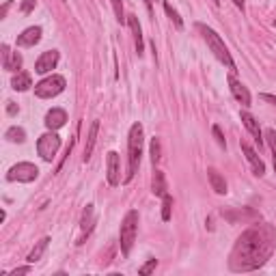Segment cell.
Wrapping results in <instances>:
<instances>
[{
	"mask_svg": "<svg viewBox=\"0 0 276 276\" xmlns=\"http://www.w3.org/2000/svg\"><path fill=\"white\" fill-rule=\"evenodd\" d=\"M197 31L203 35V39H205V43H207V48L214 52V56L218 61H220L224 67L227 69H231V71H235V63H233V59H231V52H229V48L224 46V41L220 39V35H218L214 28H209V26H205V24H197Z\"/></svg>",
	"mask_w": 276,
	"mask_h": 276,
	"instance_id": "3957f363",
	"label": "cell"
},
{
	"mask_svg": "<svg viewBox=\"0 0 276 276\" xmlns=\"http://www.w3.org/2000/svg\"><path fill=\"white\" fill-rule=\"evenodd\" d=\"M207 177H209V184H212V190L216 194H227V181H224V177L216 169H207Z\"/></svg>",
	"mask_w": 276,
	"mask_h": 276,
	"instance_id": "d6986e66",
	"label": "cell"
},
{
	"mask_svg": "<svg viewBox=\"0 0 276 276\" xmlns=\"http://www.w3.org/2000/svg\"><path fill=\"white\" fill-rule=\"evenodd\" d=\"M65 78L59 76V74H52L48 78H43L41 82L35 84V95L41 97V99H52L56 95H61V93L65 91Z\"/></svg>",
	"mask_w": 276,
	"mask_h": 276,
	"instance_id": "5b68a950",
	"label": "cell"
},
{
	"mask_svg": "<svg viewBox=\"0 0 276 276\" xmlns=\"http://www.w3.org/2000/svg\"><path fill=\"white\" fill-rule=\"evenodd\" d=\"M274 28H276V20H274Z\"/></svg>",
	"mask_w": 276,
	"mask_h": 276,
	"instance_id": "f35d334b",
	"label": "cell"
},
{
	"mask_svg": "<svg viewBox=\"0 0 276 276\" xmlns=\"http://www.w3.org/2000/svg\"><path fill=\"white\" fill-rule=\"evenodd\" d=\"M164 11H166V16L171 18L173 24H175L177 31H181V28H184V20H181V18H179V13H177V11L171 7V3H164Z\"/></svg>",
	"mask_w": 276,
	"mask_h": 276,
	"instance_id": "d4e9b609",
	"label": "cell"
},
{
	"mask_svg": "<svg viewBox=\"0 0 276 276\" xmlns=\"http://www.w3.org/2000/svg\"><path fill=\"white\" fill-rule=\"evenodd\" d=\"M41 26H31V28H26L22 35H18V46L20 48H33L35 43H39L41 41Z\"/></svg>",
	"mask_w": 276,
	"mask_h": 276,
	"instance_id": "9a60e30c",
	"label": "cell"
},
{
	"mask_svg": "<svg viewBox=\"0 0 276 276\" xmlns=\"http://www.w3.org/2000/svg\"><path fill=\"white\" fill-rule=\"evenodd\" d=\"M7 112H9V114H16V112H18V106L13 104V101H7Z\"/></svg>",
	"mask_w": 276,
	"mask_h": 276,
	"instance_id": "836d02e7",
	"label": "cell"
},
{
	"mask_svg": "<svg viewBox=\"0 0 276 276\" xmlns=\"http://www.w3.org/2000/svg\"><path fill=\"white\" fill-rule=\"evenodd\" d=\"M160 138H151V162L158 164L160 162Z\"/></svg>",
	"mask_w": 276,
	"mask_h": 276,
	"instance_id": "4316f807",
	"label": "cell"
},
{
	"mask_svg": "<svg viewBox=\"0 0 276 276\" xmlns=\"http://www.w3.org/2000/svg\"><path fill=\"white\" fill-rule=\"evenodd\" d=\"M127 26H129V31H132V35H134V48H136L138 56H141V54L145 52V41H143V28H141V22H138L136 16H129V18H127Z\"/></svg>",
	"mask_w": 276,
	"mask_h": 276,
	"instance_id": "2e32d148",
	"label": "cell"
},
{
	"mask_svg": "<svg viewBox=\"0 0 276 276\" xmlns=\"http://www.w3.org/2000/svg\"><path fill=\"white\" fill-rule=\"evenodd\" d=\"M48 244H50V237H43V239H39V242L35 244V248H33L31 252H28V263H37V261L43 257V252H46Z\"/></svg>",
	"mask_w": 276,
	"mask_h": 276,
	"instance_id": "7402d4cb",
	"label": "cell"
},
{
	"mask_svg": "<svg viewBox=\"0 0 276 276\" xmlns=\"http://www.w3.org/2000/svg\"><path fill=\"white\" fill-rule=\"evenodd\" d=\"M5 138H7L9 143H18V145H22V143L26 141V132H24L22 127L13 125V127H9V129L5 132Z\"/></svg>",
	"mask_w": 276,
	"mask_h": 276,
	"instance_id": "cb8c5ba5",
	"label": "cell"
},
{
	"mask_svg": "<svg viewBox=\"0 0 276 276\" xmlns=\"http://www.w3.org/2000/svg\"><path fill=\"white\" fill-rule=\"evenodd\" d=\"M0 50H3V67H5L7 71H13V74H18L20 67H22V54H20V52H11L7 43H5V46L0 48Z\"/></svg>",
	"mask_w": 276,
	"mask_h": 276,
	"instance_id": "4fadbf2b",
	"label": "cell"
},
{
	"mask_svg": "<svg viewBox=\"0 0 276 276\" xmlns=\"http://www.w3.org/2000/svg\"><path fill=\"white\" fill-rule=\"evenodd\" d=\"M11 86L16 91H28L33 86V78H31V74L28 71H18L16 76H13V80H11Z\"/></svg>",
	"mask_w": 276,
	"mask_h": 276,
	"instance_id": "ffe728a7",
	"label": "cell"
},
{
	"mask_svg": "<svg viewBox=\"0 0 276 276\" xmlns=\"http://www.w3.org/2000/svg\"><path fill=\"white\" fill-rule=\"evenodd\" d=\"M274 169H276V166H274Z\"/></svg>",
	"mask_w": 276,
	"mask_h": 276,
	"instance_id": "ab89813d",
	"label": "cell"
},
{
	"mask_svg": "<svg viewBox=\"0 0 276 276\" xmlns=\"http://www.w3.org/2000/svg\"><path fill=\"white\" fill-rule=\"evenodd\" d=\"M151 192H154L156 197H164L166 194V179H164L162 171L154 173V179H151Z\"/></svg>",
	"mask_w": 276,
	"mask_h": 276,
	"instance_id": "44dd1931",
	"label": "cell"
},
{
	"mask_svg": "<svg viewBox=\"0 0 276 276\" xmlns=\"http://www.w3.org/2000/svg\"><path fill=\"white\" fill-rule=\"evenodd\" d=\"M112 7H114V16H117V22L123 24L125 22V16H123V3L121 0H112Z\"/></svg>",
	"mask_w": 276,
	"mask_h": 276,
	"instance_id": "f1b7e54d",
	"label": "cell"
},
{
	"mask_svg": "<svg viewBox=\"0 0 276 276\" xmlns=\"http://www.w3.org/2000/svg\"><path fill=\"white\" fill-rule=\"evenodd\" d=\"M222 216L227 218L229 222H237V220H255V218H259L255 212H250V209H246V212H222Z\"/></svg>",
	"mask_w": 276,
	"mask_h": 276,
	"instance_id": "603a6c76",
	"label": "cell"
},
{
	"mask_svg": "<svg viewBox=\"0 0 276 276\" xmlns=\"http://www.w3.org/2000/svg\"><path fill=\"white\" fill-rule=\"evenodd\" d=\"M239 117H242V123L246 125V129H248V132L252 134V138H255V143L261 147V145H263V138H261V127H259V121H257L255 117H252L250 112H246V110H244V112H239Z\"/></svg>",
	"mask_w": 276,
	"mask_h": 276,
	"instance_id": "e0dca14e",
	"label": "cell"
},
{
	"mask_svg": "<svg viewBox=\"0 0 276 276\" xmlns=\"http://www.w3.org/2000/svg\"><path fill=\"white\" fill-rule=\"evenodd\" d=\"M97 132H99V121H93L91 127H89V136H86V145H84V156H82L84 162H89V158L93 154V147H95V141H97Z\"/></svg>",
	"mask_w": 276,
	"mask_h": 276,
	"instance_id": "ac0fdd59",
	"label": "cell"
},
{
	"mask_svg": "<svg viewBox=\"0 0 276 276\" xmlns=\"http://www.w3.org/2000/svg\"><path fill=\"white\" fill-rule=\"evenodd\" d=\"M136 233H138V212L136 209H129V212L125 214V218H123L121 231H119V246H121V252L125 257L132 252Z\"/></svg>",
	"mask_w": 276,
	"mask_h": 276,
	"instance_id": "277c9868",
	"label": "cell"
},
{
	"mask_svg": "<svg viewBox=\"0 0 276 276\" xmlns=\"http://www.w3.org/2000/svg\"><path fill=\"white\" fill-rule=\"evenodd\" d=\"M239 147H242V151H244V156H246V160H248V164L252 166V173H255L257 177H263L265 175V164H263V160H261L259 156H257V151L250 147L246 141H242L239 143Z\"/></svg>",
	"mask_w": 276,
	"mask_h": 276,
	"instance_id": "9c48e42d",
	"label": "cell"
},
{
	"mask_svg": "<svg viewBox=\"0 0 276 276\" xmlns=\"http://www.w3.org/2000/svg\"><path fill=\"white\" fill-rule=\"evenodd\" d=\"M93 224H95V205H86L82 212V220H80V237L76 244H84V237L91 235Z\"/></svg>",
	"mask_w": 276,
	"mask_h": 276,
	"instance_id": "30bf717a",
	"label": "cell"
},
{
	"mask_svg": "<svg viewBox=\"0 0 276 276\" xmlns=\"http://www.w3.org/2000/svg\"><path fill=\"white\" fill-rule=\"evenodd\" d=\"M46 127L52 129V132H56V129H61L65 123H67V112L63 110V108H52V110H48L46 114Z\"/></svg>",
	"mask_w": 276,
	"mask_h": 276,
	"instance_id": "5bb4252c",
	"label": "cell"
},
{
	"mask_svg": "<svg viewBox=\"0 0 276 276\" xmlns=\"http://www.w3.org/2000/svg\"><path fill=\"white\" fill-rule=\"evenodd\" d=\"M276 248V231L272 224L261 222L246 229L231 250L229 267L233 272H252L265 265Z\"/></svg>",
	"mask_w": 276,
	"mask_h": 276,
	"instance_id": "6da1fadb",
	"label": "cell"
},
{
	"mask_svg": "<svg viewBox=\"0 0 276 276\" xmlns=\"http://www.w3.org/2000/svg\"><path fill=\"white\" fill-rule=\"evenodd\" d=\"M143 125L141 123H132L129 127V134H127V175H125V181H129L138 166H141V156H143Z\"/></svg>",
	"mask_w": 276,
	"mask_h": 276,
	"instance_id": "7a4b0ae2",
	"label": "cell"
},
{
	"mask_svg": "<svg viewBox=\"0 0 276 276\" xmlns=\"http://www.w3.org/2000/svg\"><path fill=\"white\" fill-rule=\"evenodd\" d=\"M265 136H267V145H270V149H272V156H274V166H276V132H274V129H267Z\"/></svg>",
	"mask_w": 276,
	"mask_h": 276,
	"instance_id": "83f0119b",
	"label": "cell"
},
{
	"mask_svg": "<svg viewBox=\"0 0 276 276\" xmlns=\"http://www.w3.org/2000/svg\"><path fill=\"white\" fill-rule=\"evenodd\" d=\"M106 166H108V173H106L108 184H110V186H119V181H121V162H119V154H117V151H110V154H108Z\"/></svg>",
	"mask_w": 276,
	"mask_h": 276,
	"instance_id": "8fae6325",
	"label": "cell"
},
{
	"mask_svg": "<svg viewBox=\"0 0 276 276\" xmlns=\"http://www.w3.org/2000/svg\"><path fill=\"white\" fill-rule=\"evenodd\" d=\"M156 265H158V259H149L143 267H138V274H151L156 270Z\"/></svg>",
	"mask_w": 276,
	"mask_h": 276,
	"instance_id": "f546056e",
	"label": "cell"
},
{
	"mask_svg": "<svg viewBox=\"0 0 276 276\" xmlns=\"http://www.w3.org/2000/svg\"><path fill=\"white\" fill-rule=\"evenodd\" d=\"M31 272V265H24V267H18V270H13L11 276H22V274H28Z\"/></svg>",
	"mask_w": 276,
	"mask_h": 276,
	"instance_id": "d6a6232c",
	"label": "cell"
},
{
	"mask_svg": "<svg viewBox=\"0 0 276 276\" xmlns=\"http://www.w3.org/2000/svg\"><path fill=\"white\" fill-rule=\"evenodd\" d=\"M37 5V0H22V13H31Z\"/></svg>",
	"mask_w": 276,
	"mask_h": 276,
	"instance_id": "1f68e13d",
	"label": "cell"
},
{
	"mask_svg": "<svg viewBox=\"0 0 276 276\" xmlns=\"http://www.w3.org/2000/svg\"><path fill=\"white\" fill-rule=\"evenodd\" d=\"M212 132H214V136H216V143L220 145V147H227V141H224V134H222L220 125H214V127H212Z\"/></svg>",
	"mask_w": 276,
	"mask_h": 276,
	"instance_id": "4dcf8cb0",
	"label": "cell"
},
{
	"mask_svg": "<svg viewBox=\"0 0 276 276\" xmlns=\"http://www.w3.org/2000/svg\"><path fill=\"white\" fill-rule=\"evenodd\" d=\"M145 5H147L149 13H151V16H154V0H145Z\"/></svg>",
	"mask_w": 276,
	"mask_h": 276,
	"instance_id": "8d00e7d4",
	"label": "cell"
},
{
	"mask_svg": "<svg viewBox=\"0 0 276 276\" xmlns=\"http://www.w3.org/2000/svg\"><path fill=\"white\" fill-rule=\"evenodd\" d=\"M229 89H231V93H233V97H235L244 108L250 106V93H248V89H246V86L239 82V80H237L233 74L229 76Z\"/></svg>",
	"mask_w": 276,
	"mask_h": 276,
	"instance_id": "7c38bea8",
	"label": "cell"
},
{
	"mask_svg": "<svg viewBox=\"0 0 276 276\" xmlns=\"http://www.w3.org/2000/svg\"><path fill=\"white\" fill-rule=\"evenodd\" d=\"M9 7H11V0H7V3L3 5V9H0V18H7V11H9Z\"/></svg>",
	"mask_w": 276,
	"mask_h": 276,
	"instance_id": "e575fe53",
	"label": "cell"
},
{
	"mask_svg": "<svg viewBox=\"0 0 276 276\" xmlns=\"http://www.w3.org/2000/svg\"><path fill=\"white\" fill-rule=\"evenodd\" d=\"M59 149H61V136L56 134V132H52V129H50V132H46V134L39 136V141H37V154L41 156V160H46V162H52Z\"/></svg>",
	"mask_w": 276,
	"mask_h": 276,
	"instance_id": "8992f818",
	"label": "cell"
},
{
	"mask_svg": "<svg viewBox=\"0 0 276 276\" xmlns=\"http://www.w3.org/2000/svg\"><path fill=\"white\" fill-rule=\"evenodd\" d=\"M39 177V169L31 162H20L16 166H11V171L7 173L9 181H22V184H31Z\"/></svg>",
	"mask_w": 276,
	"mask_h": 276,
	"instance_id": "52a82bcc",
	"label": "cell"
},
{
	"mask_svg": "<svg viewBox=\"0 0 276 276\" xmlns=\"http://www.w3.org/2000/svg\"><path fill=\"white\" fill-rule=\"evenodd\" d=\"M233 5L239 7V9H244V0H233Z\"/></svg>",
	"mask_w": 276,
	"mask_h": 276,
	"instance_id": "74e56055",
	"label": "cell"
},
{
	"mask_svg": "<svg viewBox=\"0 0 276 276\" xmlns=\"http://www.w3.org/2000/svg\"><path fill=\"white\" fill-rule=\"evenodd\" d=\"M162 199H164L162 201V220L169 222L171 220V209H173V197L171 194H164Z\"/></svg>",
	"mask_w": 276,
	"mask_h": 276,
	"instance_id": "484cf974",
	"label": "cell"
},
{
	"mask_svg": "<svg viewBox=\"0 0 276 276\" xmlns=\"http://www.w3.org/2000/svg\"><path fill=\"white\" fill-rule=\"evenodd\" d=\"M59 59H61L59 50H48V52H43L37 59V63H35V71H37V74H48V71H52L56 65H59Z\"/></svg>",
	"mask_w": 276,
	"mask_h": 276,
	"instance_id": "ba28073f",
	"label": "cell"
},
{
	"mask_svg": "<svg viewBox=\"0 0 276 276\" xmlns=\"http://www.w3.org/2000/svg\"><path fill=\"white\" fill-rule=\"evenodd\" d=\"M261 97H263L265 101H270V104H274V106H276V95H270V93H263V95H261Z\"/></svg>",
	"mask_w": 276,
	"mask_h": 276,
	"instance_id": "d590c367",
	"label": "cell"
}]
</instances>
